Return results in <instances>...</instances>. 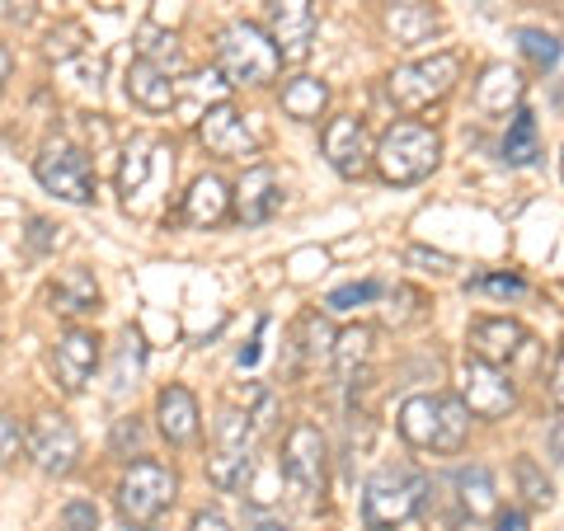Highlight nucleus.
I'll list each match as a JSON object with an SVG mask.
<instances>
[{
	"mask_svg": "<svg viewBox=\"0 0 564 531\" xmlns=\"http://www.w3.org/2000/svg\"><path fill=\"white\" fill-rule=\"evenodd\" d=\"M278 475L288 485V499L302 512H321L329 489V442L315 423H292L282 437V462Z\"/></svg>",
	"mask_w": 564,
	"mask_h": 531,
	"instance_id": "nucleus-1",
	"label": "nucleus"
},
{
	"mask_svg": "<svg viewBox=\"0 0 564 531\" xmlns=\"http://www.w3.org/2000/svg\"><path fill=\"white\" fill-rule=\"evenodd\" d=\"M443 161V137L433 128H423V122H391V128L381 132V141L372 147V165L386 184H419L429 180Z\"/></svg>",
	"mask_w": 564,
	"mask_h": 531,
	"instance_id": "nucleus-2",
	"label": "nucleus"
},
{
	"mask_svg": "<svg viewBox=\"0 0 564 531\" xmlns=\"http://www.w3.org/2000/svg\"><path fill=\"white\" fill-rule=\"evenodd\" d=\"M278 47L259 24L236 20L217 33V71L226 76V85H269L278 80Z\"/></svg>",
	"mask_w": 564,
	"mask_h": 531,
	"instance_id": "nucleus-3",
	"label": "nucleus"
},
{
	"mask_svg": "<svg viewBox=\"0 0 564 531\" xmlns=\"http://www.w3.org/2000/svg\"><path fill=\"white\" fill-rule=\"evenodd\" d=\"M456 76H462V57H456V52H433V57L395 66L391 76H386V95H391L395 109L419 113V109H429V104L447 99L456 90Z\"/></svg>",
	"mask_w": 564,
	"mask_h": 531,
	"instance_id": "nucleus-4",
	"label": "nucleus"
},
{
	"mask_svg": "<svg viewBox=\"0 0 564 531\" xmlns=\"http://www.w3.org/2000/svg\"><path fill=\"white\" fill-rule=\"evenodd\" d=\"M174 494H180V475H174L165 462H132L113 489V503L122 512V522L151 527L174 503Z\"/></svg>",
	"mask_w": 564,
	"mask_h": 531,
	"instance_id": "nucleus-5",
	"label": "nucleus"
},
{
	"mask_svg": "<svg viewBox=\"0 0 564 531\" xmlns=\"http://www.w3.org/2000/svg\"><path fill=\"white\" fill-rule=\"evenodd\" d=\"M423 494H429V480H423V475L404 470V466H386L362 489V522L372 527V531L404 527L419 512Z\"/></svg>",
	"mask_w": 564,
	"mask_h": 531,
	"instance_id": "nucleus-6",
	"label": "nucleus"
},
{
	"mask_svg": "<svg viewBox=\"0 0 564 531\" xmlns=\"http://www.w3.org/2000/svg\"><path fill=\"white\" fill-rule=\"evenodd\" d=\"M250 447H254V419L240 410H221L217 437H212V456H207V480L226 494L250 485V466H254Z\"/></svg>",
	"mask_w": 564,
	"mask_h": 531,
	"instance_id": "nucleus-7",
	"label": "nucleus"
},
{
	"mask_svg": "<svg viewBox=\"0 0 564 531\" xmlns=\"http://www.w3.org/2000/svg\"><path fill=\"white\" fill-rule=\"evenodd\" d=\"M33 180H39L47 193H57L62 203H95V165L90 155L70 141H47V147L33 155Z\"/></svg>",
	"mask_w": 564,
	"mask_h": 531,
	"instance_id": "nucleus-8",
	"label": "nucleus"
},
{
	"mask_svg": "<svg viewBox=\"0 0 564 531\" xmlns=\"http://www.w3.org/2000/svg\"><path fill=\"white\" fill-rule=\"evenodd\" d=\"M24 452L43 475L62 480V475L80 466V433L66 414H39L33 429H24Z\"/></svg>",
	"mask_w": 564,
	"mask_h": 531,
	"instance_id": "nucleus-9",
	"label": "nucleus"
},
{
	"mask_svg": "<svg viewBox=\"0 0 564 531\" xmlns=\"http://www.w3.org/2000/svg\"><path fill=\"white\" fill-rule=\"evenodd\" d=\"M198 137H203V147L217 155V161H250V155L259 151L254 128L245 122V113L236 109L231 99L207 104V113L198 122Z\"/></svg>",
	"mask_w": 564,
	"mask_h": 531,
	"instance_id": "nucleus-10",
	"label": "nucleus"
},
{
	"mask_svg": "<svg viewBox=\"0 0 564 531\" xmlns=\"http://www.w3.org/2000/svg\"><path fill=\"white\" fill-rule=\"evenodd\" d=\"M263 14H269V39L278 47L282 62H306L311 43H315V6L311 0H263Z\"/></svg>",
	"mask_w": 564,
	"mask_h": 531,
	"instance_id": "nucleus-11",
	"label": "nucleus"
},
{
	"mask_svg": "<svg viewBox=\"0 0 564 531\" xmlns=\"http://www.w3.org/2000/svg\"><path fill=\"white\" fill-rule=\"evenodd\" d=\"M462 404H466L475 419H503L518 404V386L508 381L503 367L470 358L462 367Z\"/></svg>",
	"mask_w": 564,
	"mask_h": 531,
	"instance_id": "nucleus-12",
	"label": "nucleus"
},
{
	"mask_svg": "<svg viewBox=\"0 0 564 531\" xmlns=\"http://www.w3.org/2000/svg\"><path fill=\"white\" fill-rule=\"evenodd\" d=\"M325 161L329 170L339 174V180H362L367 170H372V137H367L362 118H329L325 128Z\"/></svg>",
	"mask_w": 564,
	"mask_h": 531,
	"instance_id": "nucleus-13",
	"label": "nucleus"
},
{
	"mask_svg": "<svg viewBox=\"0 0 564 531\" xmlns=\"http://www.w3.org/2000/svg\"><path fill=\"white\" fill-rule=\"evenodd\" d=\"M99 358H104V348H99V334L95 329H66L62 339H57V348H52V371H57L62 391L66 395H80L85 386H90Z\"/></svg>",
	"mask_w": 564,
	"mask_h": 531,
	"instance_id": "nucleus-14",
	"label": "nucleus"
},
{
	"mask_svg": "<svg viewBox=\"0 0 564 531\" xmlns=\"http://www.w3.org/2000/svg\"><path fill=\"white\" fill-rule=\"evenodd\" d=\"M278 207H282V188H278L273 165H250L240 174V184L231 188V217L240 226H263L278 217Z\"/></svg>",
	"mask_w": 564,
	"mask_h": 531,
	"instance_id": "nucleus-15",
	"label": "nucleus"
},
{
	"mask_svg": "<svg viewBox=\"0 0 564 531\" xmlns=\"http://www.w3.org/2000/svg\"><path fill=\"white\" fill-rule=\"evenodd\" d=\"M527 348V329L518 321H508V315H480V321H470V353L480 362H508L518 358Z\"/></svg>",
	"mask_w": 564,
	"mask_h": 531,
	"instance_id": "nucleus-16",
	"label": "nucleus"
},
{
	"mask_svg": "<svg viewBox=\"0 0 564 531\" xmlns=\"http://www.w3.org/2000/svg\"><path fill=\"white\" fill-rule=\"evenodd\" d=\"M155 419H161V437L170 447H188L193 437H198V395L188 391V386H165L161 395H155Z\"/></svg>",
	"mask_w": 564,
	"mask_h": 531,
	"instance_id": "nucleus-17",
	"label": "nucleus"
},
{
	"mask_svg": "<svg viewBox=\"0 0 564 531\" xmlns=\"http://www.w3.org/2000/svg\"><path fill=\"white\" fill-rule=\"evenodd\" d=\"M522 95H527V80L518 76L513 66L494 62L480 71V80H475V104H480V113L489 118H508L522 109Z\"/></svg>",
	"mask_w": 564,
	"mask_h": 531,
	"instance_id": "nucleus-18",
	"label": "nucleus"
},
{
	"mask_svg": "<svg viewBox=\"0 0 564 531\" xmlns=\"http://www.w3.org/2000/svg\"><path fill=\"white\" fill-rule=\"evenodd\" d=\"M381 24L400 47H414V43H429L437 33V10L429 0H386Z\"/></svg>",
	"mask_w": 564,
	"mask_h": 531,
	"instance_id": "nucleus-19",
	"label": "nucleus"
},
{
	"mask_svg": "<svg viewBox=\"0 0 564 531\" xmlns=\"http://www.w3.org/2000/svg\"><path fill=\"white\" fill-rule=\"evenodd\" d=\"M47 301H52V311L57 315H66V321H80V315H95L99 311V282H95V273L90 269H66V273H57V282L47 288Z\"/></svg>",
	"mask_w": 564,
	"mask_h": 531,
	"instance_id": "nucleus-20",
	"label": "nucleus"
},
{
	"mask_svg": "<svg viewBox=\"0 0 564 531\" xmlns=\"http://www.w3.org/2000/svg\"><path fill=\"white\" fill-rule=\"evenodd\" d=\"M226 217H231V188H226V180H217V174L193 180V188L184 193V221L198 226V231H212Z\"/></svg>",
	"mask_w": 564,
	"mask_h": 531,
	"instance_id": "nucleus-21",
	"label": "nucleus"
},
{
	"mask_svg": "<svg viewBox=\"0 0 564 531\" xmlns=\"http://www.w3.org/2000/svg\"><path fill=\"white\" fill-rule=\"evenodd\" d=\"M128 99L137 104V109L147 113H170L174 104H180V85H174L165 71H155L151 62H132L128 66Z\"/></svg>",
	"mask_w": 564,
	"mask_h": 531,
	"instance_id": "nucleus-22",
	"label": "nucleus"
},
{
	"mask_svg": "<svg viewBox=\"0 0 564 531\" xmlns=\"http://www.w3.org/2000/svg\"><path fill=\"white\" fill-rule=\"evenodd\" d=\"M456 503H462V512L470 522H485L499 512V489H494V475L489 466H466V470H456Z\"/></svg>",
	"mask_w": 564,
	"mask_h": 531,
	"instance_id": "nucleus-23",
	"label": "nucleus"
},
{
	"mask_svg": "<svg viewBox=\"0 0 564 531\" xmlns=\"http://www.w3.org/2000/svg\"><path fill=\"white\" fill-rule=\"evenodd\" d=\"M161 151H165L161 141L137 137L132 147H128V155H122V165H118V193H122V203H128V212H132V203H137V193L147 188L151 165H155V155H161Z\"/></svg>",
	"mask_w": 564,
	"mask_h": 531,
	"instance_id": "nucleus-24",
	"label": "nucleus"
},
{
	"mask_svg": "<svg viewBox=\"0 0 564 531\" xmlns=\"http://www.w3.org/2000/svg\"><path fill=\"white\" fill-rule=\"evenodd\" d=\"M137 57L141 62H151L155 71H165V76L174 80V76H184V43L174 39L170 29H155V24H147L137 33Z\"/></svg>",
	"mask_w": 564,
	"mask_h": 531,
	"instance_id": "nucleus-25",
	"label": "nucleus"
},
{
	"mask_svg": "<svg viewBox=\"0 0 564 531\" xmlns=\"http://www.w3.org/2000/svg\"><path fill=\"white\" fill-rule=\"evenodd\" d=\"M325 104H329V85L321 76H296L282 85V113L296 122H315L325 113Z\"/></svg>",
	"mask_w": 564,
	"mask_h": 531,
	"instance_id": "nucleus-26",
	"label": "nucleus"
},
{
	"mask_svg": "<svg viewBox=\"0 0 564 531\" xmlns=\"http://www.w3.org/2000/svg\"><path fill=\"white\" fill-rule=\"evenodd\" d=\"M400 437L410 442V447H433V437H437V395H410L400 404Z\"/></svg>",
	"mask_w": 564,
	"mask_h": 531,
	"instance_id": "nucleus-27",
	"label": "nucleus"
},
{
	"mask_svg": "<svg viewBox=\"0 0 564 531\" xmlns=\"http://www.w3.org/2000/svg\"><path fill=\"white\" fill-rule=\"evenodd\" d=\"M466 433H470V410L462 404V395H437V437H433V452H462Z\"/></svg>",
	"mask_w": 564,
	"mask_h": 531,
	"instance_id": "nucleus-28",
	"label": "nucleus"
},
{
	"mask_svg": "<svg viewBox=\"0 0 564 531\" xmlns=\"http://www.w3.org/2000/svg\"><path fill=\"white\" fill-rule=\"evenodd\" d=\"M334 367H339V377L344 381H352L362 371V362L372 358V329L367 325H348L344 334H334Z\"/></svg>",
	"mask_w": 564,
	"mask_h": 531,
	"instance_id": "nucleus-29",
	"label": "nucleus"
},
{
	"mask_svg": "<svg viewBox=\"0 0 564 531\" xmlns=\"http://www.w3.org/2000/svg\"><path fill=\"white\" fill-rule=\"evenodd\" d=\"M541 155V137H536V118L518 109L513 122H508V132H503V161L508 165H532Z\"/></svg>",
	"mask_w": 564,
	"mask_h": 531,
	"instance_id": "nucleus-30",
	"label": "nucleus"
},
{
	"mask_svg": "<svg viewBox=\"0 0 564 531\" xmlns=\"http://www.w3.org/2000/svg\"><path fill=\"white\" fill-rule=\"evenodd\" d=\"M518 47L536 71H551L560 62V52H564V43L555 39V33H545V29H518Z\"/></svg>",
	"mask_w": 564,
	"mask_h": 531,
	"instance_id": "nucleus-31",
	"label": "nucleus"
},
{
	"mask_svg": "<svg viewBox=\"0 0 564 531\" xmlns=\"http://www.w3.org/2000/svg\"><path fill=\"white\" fill-rule=\"evenodd\" d=\"M137 377H141V334L137 329H122L118 362H113V395H122L128 386H137Z\"/></svg>",
	"mask_w": 564,
	"mask_h": 531,
	"instance_id": "nucleus-32",
	"label": "nucleus"
},
{
	"mask_svg": "<svg viewBox=\"0 0 564 531\" xmlns=\"http://www.w3.org/2000/svg\"><path fill=\"white\" fill-rule=\"evenodd\" d=\"M518 489H522V499L532 503V508H551V499H555V489H551V480H545V470L532 462V456H518Z\"/></svg>",
	"mask_w": 564,
	"mask_h": 531,
	"instance_id": "nucleus-33",
	"label": "nucleus"
},
{
	"mask_svg": "<svg viewBox=\"0 0 564 531\" xmlns=\"http://www.w3.org/2000/svg\"><path fill=\"white\" fill-rule=\"evenodd\" d=\"M334 353V329L325 325V315H302V358L321 362Z\"/></svg>",
	"mask_w": 564,
	"mask_h": 531,
	"instance_id": "nucleus-34",
	"label": "nucleus"
},
{
	"mask_svg": "<svg viewBox=\"0 0 564 531\" xmlns=\"http://www.w3.org/2000/svg\"><path fill=\"white\" fill-rule=\"evenodd\" d=\"M141 442H147V429H141V419H137V414H128V419H118V423H113L109 452H113V456H122V462H128L132 452L141 456Z\"/></svg>",
	"mask_w": 564,
	"mask_h": 531,
	"instance_id": "nucleus-35",
	"label": "nucleus"
},
{
	"mask_svg": "<svg viewBox=\"0 0 564 531\" xmlns=\"http://www.w3.org/2000/svg\"><path fill=\"white\" fill-rule=\"evenodd\" d=\"M80 52H85V29L80 24H62V29L47 33V57L52 62H70V57H80Z\"/></svg>",
	"mask_w": 564,
	"mask_h": 531,
	"instance_id": "nucleus-36",
	"label": "nucleus"
},
{
	"mask_svg": "<svg viewBox=\"0 0 564 531\" xmlns=\"http://www.w3.org/2000/svg\"><path fill=\"white\" fill-rule=\"evenodd\" d=\"M381 288L377 282H348V288H339V292H329V301L325 306L334 311V315H348V311H358V306H367V301H372Z\"/></svg>",
	"mask_w": 564,
	"mask_h": 531,
	"instance_id": "nucleus-37",
	"label": "nucleus"
},
{
	"mask_svg": "<svg viewBox=\"0 0 564 531\" xmlns=\"http://www.w3.org/2000/svg\"><path fill=\"white\" fill-rule=\"evenodd\" d=\"M20 452H24V423L0 410V470L10 462H20Z\"/></svg>",
	"mask_w": 564,
	"mask_h": 531,
	"instance_id": "nucleus-38",
	"label": "nucleus"
},
{
	"mask_svg": "<svg viewBox=\"0 0 564 531\" xmlns=\"http://www.w3.org/2000/svg\"><path fill=\"white\" fill-rule=\"evenodd\" d=\"M466 292H489V296H522L527 282L518 273H485V278H470Z\"/></svg>",
	"mask_w": 564,
	"mask_h": 531,
	"instance_id": "nucleus-39",
	"label": "nucleus"
},
{
	"mask_svg": "<svg viewBox=\"0 0 564 531\" xmlns=\"http://www.w3.org/2000/svg\"><path fill=\"white\" fill-rule=\"evenodd\" d=\"M62 531H99V508L90 499H70L62 508Z\"/></svg>",
	"mask_w": 564,
	"mask_h": 531,
	"instance_id": "nucleus-40",
	"label": "nucleus"
},
{
	"mask_svg": "<svg viewBox=\"0 0 564 531\" xmlns=\"http://www.w3.org/2000/svg\"><path fill=\"white\" fill-rule=\"evenodd\" d=\"M24 245H29V254H47L52 245H57V226H52L47 217H33V221H29Z\"/></svg>",
	"mask_w": 564,
	"mask_h": 531,
	"instance_id": "nucleus-41",
	"label": "nucleus"
},
{
	"mask_svg": "<svg viewBox=\"0 0 564 531\" xmlns=\"http://www.w3.org/2000/svg\"><path fill=\"white\" fill-rule=\"evenodd\" d=\"M404 259H410V263H423L429 273H447V269H456V259H452V254H433V250H419V245H414V250L404 254Z\"/></svg>",
	"mask_w": 564,
	"mask_h": 531,
	"instance_id": "nucleus-42",
	"label": "nucleus"
},
{
	"mask_svg": "<svg viewBox=\"0 0 564 531\" xmlns=\"http://www.w3.org/2000/svg\"><path fill=\"white\" fill-rule=\"evenodd\" d=\"M188 531H236V527L226 522L217 508H203V512H193V518H188Z\"/></svg>",
	"mask_w": 564,
	"mask_h": 531,
	"instance_id": "nucleus-43",
	"label": "nucleus"
},
{
	"mask_svg": "<svg viewBox=\"0 0 564 531\" xmlns=\"http://www.w3.org/2000/svg\"><path fill=\"white\" fill-rule=\"evenodd\" d=\"M551 395H555V404L564 410V353L555 358V371H551Z\"/></svg>",
	"mask_w": 564,
	"mask_h": 531,
	"instance_id": "nucleus-44",
	"label": "nucleus"
},
{
	"mask_svg": "<svg viewBox=\"0 0 564 531\" xmlns=\"http://www.w3.org/2000/svg\"><path fill=\"white\" fill-rule=\"evenodd\" d=\"M10 76H14V52H10L6 43H0V90L10 85Z\"/></svg>",
	"mask_w": 564,
	"mask_h": 531,
	"instance_id": "nucleus-45",
	"label": "nucleus"
},
{
	"mask_svg": "<svg viewBox=\"0 0 564 531\" xmlns=\"http://www.w3.org/2000/svg\"><path fill=\"white\" fill-rule=\"evenodd\" d=\"M499 531H527V518L513 508V512H499Z\"/></svg>",
	"mask_w": 564,
	"mask_h": 531,
	"instance_id": "nucleus-46",
	"label": "nucleus"
},
{
	"mask_svg": "<svg viewBox=\"0 0 564 531\" xmlns=\"http://www.w3.org/2000/svg\"><path fill=\"white\" fill-rule=\"evenodd\" d=\"M551 452H555V456H560V462H564V423H560V429L551 433Z\"/></svg>",
	"mask_w": 564,
	"mask_h": 531,
	"instance_id": "nucleus-47",
	"label": "nucleus"
},
{
	"mask_svg": "<svg viewBox=\"0 0 564 531\" xmlns=\"http://www.w3.org/2000/svg\"><path fill=\"white\" fill-rule=\"evenodd\" d=\"M259 531H292V527H282V522H269V518H259Z\"/></svg>",
	"mask_w": 564,
	"mask_h": 531,
	"instance_id": "nucleus-48",
	"label": "nucleus"
},
{
	"mask_svg": "<svg viewBox=\"0 0 564 531\" xmlns=\"http://www.w3.org/2000/svg\"><path fill=\"white\" fill-rule=\"evenodd\" d=\"M118 531H155V527H132V522H122Z\"/></svg>",
	"mask_w": 564,
	"mask_h": 531,
	"instance_id": "nucleus-49",
	"label": "nucleus"
},
{
	"mask_svg": "<svg viewBox=\"0 0 564 531\" xmlns=\"http://www.w3.org/2000/svg\"><path fill=\"white\" fill-rule=\"evenodd\" d=\"M0 14H10V0H0Z\"/></svg>",
	"mask_w": 564,
	"mask_h": 531,
	"instance_id": "nucleus-50",
	"label": "nucleus"
},
{
	"mask_svg": "<svg viewBox=\"0 0 564 531\" xmlns=\"http://www.w3.org/2000/svg\"><path fill=\"white\" fill-rule=\"evenodd\" d=\"M560 174H564V155H560Z\"/></svg>",
	"mask_w": 564,
	"mask_h": 531,
	"instance_id": "nucleus-51",
	"label": "nucleus"
}]
</instances>
